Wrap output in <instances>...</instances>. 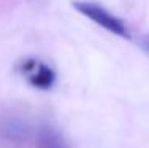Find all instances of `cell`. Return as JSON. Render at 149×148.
Returning a JSON list of instances; mask_svg holds the SVG:
<instances>
[{
  "label": "cell",
  "mask_w": 149,
  "mask_h": 148,
  "mask_svg": "<svg viewBox=\"0 0 149 148\" xmlns=\"http://www.w3.org/2000/svg\"><path fill=\"white\" fill-rule=\"evenodd\" d=\"M22 70L29 76V83L38 89H49L56 81V73L52 72L51 67L35 61V59H29L24 62Z\"/></svg>",
  "instance_id": "2"
},
{
  "label": "cell",
  "mask_w": 149,
  "mask_h": 148,
  "mask_svg": "<svg viewBox=\"0 0 149 148\" xmlns=\"http://www.w3.org/2000/svg\"><path fill=\"white\" fill-rule=\"evenodd\" d=\"M30 128L22 118L17 116H6L0 119V137L6 142L21 143L27 139Z\"/></svg>",
  "instance_id": "3"
},
{
  "label": "cell",
  "mask_w": 149,
  "mask_h": 148,
  "mask_svg": "<svg viewBox=\"0 0 149 148\" xmlns=\"http://www.w3.org/2000/svg\"><path fill=\"white\" fill-rule=\"evenodd\" d=\"M37 148H68L65 139L51 126H41L37 131Z\"/></svg>",
  "instance_id": "4"
},
{
  "label": "cell",
  "mask_w": 149,
  "mask_h": 148,
  "mask_svg": "<svg viewBox=\"0 0 149 148\" xmlns=\"http://www.w3.org/2000/svg\"><path fill=\"white\" fill-rule=\"evenodd\" d=\"M73 8L78 13H81L83 16H86L87 19H91L92 22H95L97 26L103 27L105 30L118 35L120 38L130 40V32L127 29V26L118 16L109 13L103 6L97 5V3H92V2H73Z\"/></svg>",
  "instance_id": "1"
},
{
  "label": "cell",
  "mask_w": 149,
  "mask_h": 148,
  "mask_svg": "<svg viewBox=\"0 0 149 148\" xmlns=\"http://www.w3.org/2000/svg\"><path fill=\"white\" fill-rule=\"evenodd\" d=\"M141 46H143V48L149 53V35H146V37L141 38Z\"/></svg>",
  "instance_id": "5"
}]
</instances>
